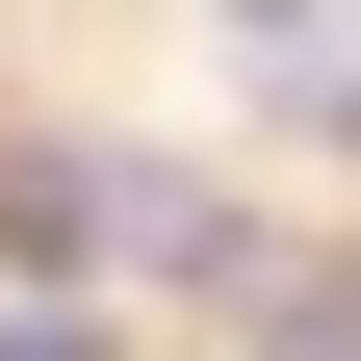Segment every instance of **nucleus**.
<instances>
[{"instance_id": "obj_1", "label": "nucleus", "mask_w": 361, "mask_h": 361, "mask_svg": "<svg viewBox=\"0 0 361 361\" xmlns=\"http://www.w3.org/2000/svg\"><path fill=\"white\" fill-rule=\"evenodd\" d=\"M0 361H129V336H104L78 284H26V310H0Z\"/></svg>"}, {"instance_id": "obj_2", "label": "nucleus", "mask_w": 361, "mask_h": 361, "mask_svg": "<svg viewBox=\"0 0 361 361\" xmlns=\"http://www.w3.org/2000/svg\"><path fill=\"white\" fill-rule=\"evenodd\" d=\"M284 104H310V129H336V155H361V52H284Z\"/></svg>"}]
</instances>
